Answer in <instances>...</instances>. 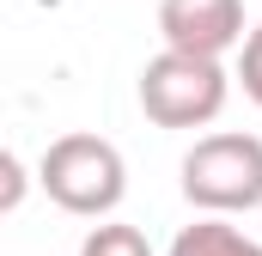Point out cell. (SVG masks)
I'll list each match as a JSON object with an SVG mask.
<instances>
[{
	"instance_id": "cell-1",
	"label": "cell",
	"mask_w": 262,
	"mask_h": 256,
	"mask_svg": "<svg viewBox=\"0 0 262 256\" xmlns=\"http://www.w3.org/2000/svg\"><path fill=\"white\" fill-rule=\"evenodd\" d=\"M37 183L61 214L110 220L128 195V159L104 134H61V140H49V153L37 165Z\"/></svg>"
},
{
	"instance_id": "cell-2",
	"label": "cell",
	"mask_w": 262,
	"mask_h": 256,
	"mask_svg": "<svg viewBox=\"0 0 262 256\" xmlns=\"http://www.w3.org/2000/svg\"><path fill=\"white\" fill-rule=\"evenodd\" d=\"M189 207L226 220V214H250L262 207V140L244 128H220V134H201L195 146L183 153L177 165Z\"/></svg>"
},
{
	"instance_id": "cell-3",
	"label": "cell",
	"mask_w": 262,
	"mask_h": 256,
	"mask_svg": "<svg viewBox=\"0 0 262 256\" xmlns=\"http://www.w3.org/2000/svg\"><path fill=\"white\" fill-rule=\"evenodd\" d=\"M226 98H232V73L220 61L159 49L140 67V110L159 128H207V122H220Z\"/></svg>"
},
{
	"instance_id": "cell-4",
	"label": "cell",
	"mask_w": 262,
	"mask_h": 256,
	"mask_svg": "<svg viewBox=\"0 0 262 256\" xmlns=\"http://www.w3.org/2000/svg\"><path fill=\"white\" fill-rule=\"evenodd\" d=\"M159 37L177 55L195 61H226L232 49H244L250 25H244V0H159Z\"/></svg>"
},
{
	"instance_id": "cell-5",
	"label": "cell",
	"mask_w": 262,
	"mask_h": 256,
	"mask_svg": "<svg viewBox=\"0 0 262 256\" xmlns=\"http://www.w3.org/2000/svg\"><path fill=\"white\" fill-rule=\"evenodd\" d=\"M165 256H262V244L244 232V226L201 214L195 226H183V232L171 238V250H165Z\"/></svg>"
},
{
	"instance_id": "cell-6",
	"label": "cell",
	"mask_w": 262,
	"mask_h": 256,
	"mask_svg": "<svg viewBox=\"0 0 262 256\" xmlns=\"http://www.w3.org/2000/svg\"><path fill=\"white\" fill-rule=\"evenodd\" d=\"M79 256H152V244H146V232L128 226V220H98L79 238Z\"/></svg>"
},
{
	"instance_id": "cell-7",
	"label": "cell",
	"mask_w": 262,
	"mask_h": 256,
	"mask_svg": "<svg viewBox=\"0 0 262 256\" xmlns=\"http://www.w3.org/2000/svg\"><path fill=\"white\" fill-rule=\"evenodd\" d=\"M238 86H244L250 104H262V25L244 37V49H238Z\"/></svg>"
},
{
	"instance_id": "cell-8",
	"label": "cell",
	"mask_w": 262,
	"mask_h": 256,
	"mask_svg": "<svg viewBox=\"0 0 262 256\" xmlns=\"http://www.w3.org/2000/svg\"><path fill=\"white\" fill-rule=\"evenodd\" d=\"M0 171H6V189H0V207L12 214V207L25 201V165H18V153H6V159H0Z\"/></svg>"
}]
</instances>
